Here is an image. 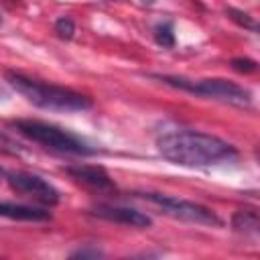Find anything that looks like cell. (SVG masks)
Segmentation results:
<instances>
[{
	"instance_id": "cell-1",
	"label": "cell",
	"mask_w": 260,
	"mask_h": 260,
	"mask_svg": "<svg viewBox=\"0 0 260 260\" xmlns=\"http://www.w3.org/2000/svg\"><path fill=\"white\" fill-rule=\"evenodd\" d=\"M156 148L167 160L181 167H213L238 158L234 144L195 130L167 132L158 136Z\"/></svg>"
},
{
	"instance_id": "cell-2",
	"label": "cell",
	"mask_w": 260,
	"mask_h": 260,
	"mask_svg": "<svg viewBox=\"0 0 260 260\" xmlns=\"http://www.w3.org/2000/svg\"><path fill=\"white\" fill-rule=\"evenodd\" d=\"M6 81L32 106H39L43 110H59V112H81L91 108V100L79 91H73L63 85L45 83L32 77H26L22 73L8 71Z\"/></svg>"
},
{
	"instance_id": "cell-3",
	"label": "cell",
	"mask_w": 260,
	"mask_h": 260,
	"mask_svg": "<svg viewBox=\"0 0 260 260\" xmlns=\"http://www.w3.org/2000/svg\"><path fill=\"white\" fill-rule=\"evenodd\" d=\"M156 79H160L167 85H173L177 89L195 93V95H203L209 100H217L223 104H232V106H250L252 104V95L248 89H244L242 85L228 81V79H187V77H177V75H152Z\"/></svg>"
},
{
	"instance_id": "cell-4",
	"label": "cell",
	"mask_w": 260,
	"mask_h": 260,
	"mask_svg": "<svg viewBox=\"0 0 260 260\" xmlns=\"http://www.w3.org/2000/svg\"><path fill=\"white\" fill-rule=\"evenodd\" d=\"M12 126L22 136L30 138L32 142H39V144L53 148V150H59V152H69V154H93L95 152L79 136H75V134H71L59 126L41 122V120H14Z\"/></svg>"
},
{
	"instance_id": "cell-5",
	"label": "cell",
	"mask_w": 260,
	"mask_h": 260,
	"mask_svg": "<svg viewBox=\"0 0 260 260\" xmlns=\"http://www.w3.org/2000/svg\"><path fill=\"white\" fill-rule=\"evenodd\" d=\"M136 195L150 201L152 205L162 209V213L175 219H183L189 223H201V225H221V219L205 205L179 199V197H171V195H162V193H136Z\"/></svg>"
},
{
	"instance_id": "cell-6",
	"label": "cell",
	"mask_w": 260,
	"mask_h": 260,
	"mask_svg": "<svg viewBox=\"0 0 260 260\" xmlns=\"http://www.w3.org/2000/svg\"><path fill=\"white\" fill-rule=\"evenodd\" d=\"M6 181L12 189H16L18 193H22V195H26V197H30L43 205H55L59 201L57 189L39 175L22 173V171H10V173H6Z\"/></svg>"
},
{
	"instance_id": "cell-7",
	"label": "cell",
	"mask_w": 260,
	"mask_h": 260,
	"mask_svg": "<svg viewBox=\"0 0 260 260\" xmlns=\"http://www.w3.org/2000/svg\"><path fill=\"white\" fill-rule=\"evenodd\" d=\"M91 215L108 219V221H116V223H124L130 228H150L152 219L132 207H120V205H95L91 209Z\"/></svg>"
},
{
	"instance_id": "cell-8",
	"label": "cell",
	"mask_w": 260,
	"mask_h": 260,
	"mask_svg": "<svg viewBox=\"0 0 260 260\" xmlns=\"http://www.w3.org/2000/svg\"><path fill=\"white\" fill-rule=\"evenodd\" d=\"M67 175L91 189L98 191H114V181L110 179V175L102 169V167H89V165H75V167H67L65 169Z\"/></svg>"
},
{
	"instance_id": "cell-9",
	"label": "cell",
	"mask_w": 260,
	"mask_h": 260,
	"mask_svg": "<svg viewBox=\"0 0 260 260\" xmlns=\"http://www.w3.org/2000/svg\"><path fill=\"white\" fill-rule=\"evenodd\" d=\"M0 217L20 219V221H45L51 215H49V211L37 209V207H30V205H18V203L0 201Z\"/></svg>"
},
{
	"instance_id": "cell-10",
	"label": "cell",
	"mask_w": 260,
	"mask_h": 260,
	"mask_svg": "<svg viewBox=\"0 0 260 260\" xmlns=\"http://www.w3.org/2000/svg\"><path fill=\"white\" fill-rule=\"evenodd\" d=\"M232 225L236 232L244 234H256L260 228V217L256 209H238L232 217Z\"/></svg>"
},
{
	"instance_id": "cell-11",
	"label": "cell",
	"mask_w": 260,
	"mask_h": 260,
	"mask_svg": "<svg viewBox=\"0 0 260 260\" xmlns=\"http://www.w3.org/2000/svg\"><path fill=\"white\" fill-rule=\"evenodd\" d=\"M154 39L160 47H175V32H173V24L171 22H160L154 26Z\"/></svg>"
},
{
	"instance_id": "cell-12",
	"label": "cell",
	"mask_w": 260,
	"mask_h": 260,
	"mask_svg": "<svg viewBox=\"0 0 260 260\" xmlns=\"http://www.w3.org/2000/svg\"><path fill=\"white\" fill-rule=\"evenodd\" d=\"M228 12V16L234 20V22H238L240 26H244V28H250V30H258V24H256V20L248 14V12H242V10H236V8H228L225 10Z\"/></svg>"
},
{
	"instance_id": "cell-13",
	"label": "cell",
	"mask_w": 260,
	"mask_h": 260,
	"mask_svg": "<svg viewBox=\"0 0 260 260\" xmlns=\"http://www.w3.org/2000/svg\"><path fill=\"white\" fill-rule=\"evenodd\" d=\"M55 32L61 37V39H71L73 32H75V24L69 16H61L57 22H55Z\"/></svg>"
},
{
	"instance_id": "cell-14",
	"label": "cell",
	"mask_w": 260,
	"mask_h": 260,
	"mask_svg": "<svg viewBox=\"0 0 260 260\" xmlns=\"http://www.w3.org/2000/svg\"><path fill=\"white\" fill-rule=\"evenodd\" d=\"M232 67L236 69V71H240V73H254L256 71V61H252V59H234L232 61Z\"/></svg>"
},
{
	"instance_id": "cell-15",
	"label": "cell",
	"mask_w": 260,
	"mask_h": 260,
	"mask_svg": "<svg viewBox=\"0 0 260 260\" xmlns=\"http://www.w3.org/2000/svg\"><path fill=\"white\" fill-rule=\"evenodd\" d=\"M71 256H73V258H98V256H102V252H100L98 248H79V250L73 252Z\"/></svg>"
},
{
	"instance_id": "cell-16",
	"label": "cell",
	"mask_w": 260,
	"mask_h": 260,
	"mask_svg": "<svg viewBox=\"0 0 260 260\" xmlns=\"http://www.w3.org/2000/svg\"><path fill=\"white\" fill-rule=\"evenodd\" d=\"M2 144H10V142H8V140H4V138L0 136V148H6V146H2Z\"/></svg>"
},
{
	"instance_id": "cell-17",
	"label": "cell",
	"mask_w": 260,
	"mask_h": 260,
	"mask_svg": "<svg viewBox=\"0 0 260 260\" xmlns=\"http://www.w3.org/2000/svg\"><path fill=\"white\" fill-rule=\"evenodd\" d=\"M142 2H144V4H152L154 0H142Z\"/></svg>"
},
{
	"instance_id": "cell-18",
	"label": "cell",
	"mask_w": 260,
	"mask_h": 260,
	"mask_svg": "<svg viewBox=\"0 0 260 260\" xmlns=\"http://www.w3.org/2000/svg\"><path fill=\"white\" fill-rule=\"evenodd\" d=\"M0 100H4V93H2V91H0Z\"/></svg>"
},
{
	"instance_id": "cell-19",
	"label": "cell",
	"mask_w": 260,
	"mask_h": 260,
	"mask_svg": "<svg viewBox=\"0 0 260 260\" xmlns=\"http://www.w3.org/2000/svg\"><path fill=\"white\" fill-rule=\"evenodd\" d=\"M0 26H2V16H0Z\"/></svg>"
}]
</instances>
